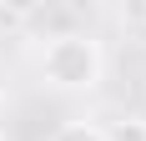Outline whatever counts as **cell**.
<instances>
[{
	"mask_svg": "<svg viewBox=\"0 0 146 141\" xmlns=\"http://www.w3.org/2000/svg\"><path fill=\"white\" fill-rule=\"evenodd\" d=\"M40 76L56 91H96L106 76L101 41L91 30H56L40 45Z\"/></svg>",
	"mask_w": 146,
	"mask_h": 141,
	"instance_id": "1",
	"label": "cell"
},
{
	"mask_svg": "<svg viewBox=\"0 0 146 141\" xmlns=\"http://www.w3.org/2000/svg\"><path fill=\"white\" fill-rule=\"evenodd\" d=\"M101 141H146V121H141V116L111 121V126H101Z\"/></svg>",
	"mask_w": 146,
	"mask_h": 141,
	"instance_id": "2",
	"label": "cell"
},
{
	"mask_svg": "<svg viewBox=\"0 0 146 141\" xmlns=\"http://www.w3.org/2000/svg\"><path fill=\"white\" fill-rule=\"evenodd\" d=\"M50 141H101V126L96 121H66Z\"/></svg>",
	"mask_w": 146,
	"mask_h": 141,
	"instance_id": "3",
	"label": "cell"
},
{
	"mask_svg": "<svg viewBox=\"0 0 146 141\" xmlns=\"http://www.w3.org/2000/svg\"><path fill=\"white\" fill-rule=\"evenodd\" d=\"M5 121H10V101H5V91H0V136H5Z\"/></svg>",
	"mask_w": 146,
	"mask_h": 141,
	"instance_id": "4",
	"label": "cell"
},
{
	"mask_svg": "<svg viewBox=\"0 0 146 141\" xmlns=\"http://www.w3.org/2000/svg\"><path fill=\"white\" fill-rule=\"evenodd\" d=\"M126 20H136V25H146V5H131V10H126Z\"/></svg>",
	"mask_w": 146,
	"mask_h": 141,
	"instance_id": "5",
	"label": "cell"
}]
</instances>
